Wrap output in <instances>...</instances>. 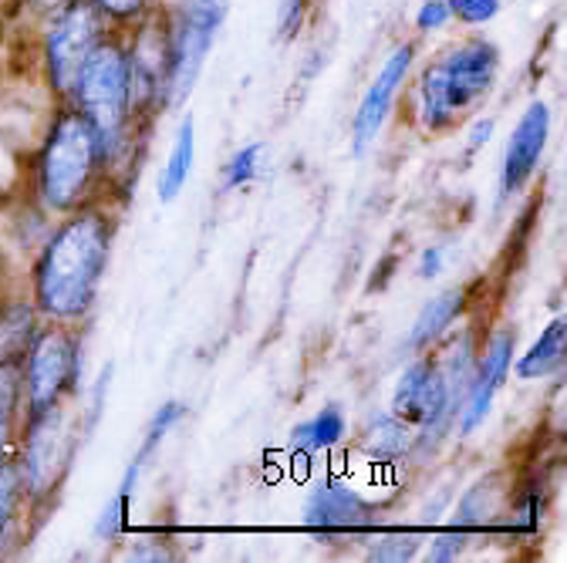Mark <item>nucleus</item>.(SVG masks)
<instances>
[{"label": "nucleus", "mask_w": 567, "mask_h": 563, "mask_svg": "<svg viewBox=\"0 0 567 563\" xmlns=\"http://www.w3.org/2000/svg\"><path fill=\"white\" fill-rule=\"evenodd\" d=\"M412 21H415V31L419 34H436V31H443L453 21V14L446 8V0H422Z\"/></svg>", "instance_id": "30"}, {"label": "nucleus", "mask_w": 567, "mask_h": 563, "mask_svg": "<svg viewBox=\"0 0 567 563\" xmlns=\"http://www.w3.org/2000/svg\"><path fill=\"white\" fill-rule=\"evenodd\" d=\"M105 183L109 163L99 132L71 102H58L31 166L34 199L48 217H64L75 206L102 196Z\"/></svg>", "instance_id": "2"}, {"label": "nucleus", "mask_w": 567, "mask_h": 563, "mask_svg": "<svg viewBox=\"0 0 567 563\" xmlns=\"http://www.w3.org/2000/svg\"><path fill=\"white\" fill-rule=\"evenodd\" d=\"M354 446H359L365 459L379 466H395V462L415 459V429L399 415H392L389 408H379L362 421Z\"/></svg>", "instance_id": "16"}, {"label": "nucleus", "mask_w": 567, "mask_h": 563, "mask_svg": "<svg viewBox=\"0 0 567 563\" xmlns=\"http://www.w3.org/2000/svg\"><path fill=\"white\" fill-rule=\"evenodd\" d=\"M31 513L34 507L24 497L21 472L14 459H4L0 462V556H8L11 546H18L31 530Z\"/></svg>", "instance_id": "20"}, {"label": "nucleus", "mask_w": 567, "mask_h": 563, "mask_svg": "<svg viewBox=\"0 0 567 563\" xmlns=\"http://www.w3.org/2000/svg\"><path fill=\"white\" fill-rule=\"evenodd\" d=\"M24 418L48 411L82 395L85 378V331L82 324L41 321L28 351L18 362Z\"/></svg>", "instance_id": "6"}, {"label": "nucleus", "mask_w": 567, "mask_h": 563, "mask_svg": "<svg viewBox=\"0 0 567 563\" xmlns=\"http://www.w3.org/2000/svg\"><path fill=\"white\" fill-rule=\"evenodd\" d=\"M115 28L105 21V14L92 4V0H68L58 8L44 28H41V75L48 92L58 102H68L71 85H75L79 72L92 51L112 34Z\"/></svg>", "instance_id": "7"}, {"label": "nucleus", "mask_w": 567, "mask_h": 563, "mask_svg": "<svg viewBox=\"0 0 567 563\" xmlns=\"http://www.w3.org/2000/svg\"><path fill=\"white\" fill-rule=\"evenodd\" d=\"M446 8H450L453 21H460L466 28H483L493 18H501V11H504L501 0H446Z\"/></svg>", "instance_id": "29"}, {"label": "nucleus", "mask_w": 567, "mask_h": 563, "mask_svg": "<svg viewBox=\"0 0 567 563\" xmlns=\"http://www.w3.org/2000/svg\"><path fill=\"white\" fill-rule=\"evenodd\" d=\"M550 105L547 102H530L524 108V115L517 118L507 149H504V163H501V202L520 196L530 179L540 169V159L547 153V138H550Z\"/></svg>", "instance_id": "13"}, {"label": "nucleus", "mask_w": 567, "mask_h": 563, "mask_svg": "<svg viewBox=\"0 0 567 563\" xmlns=\"http://www.w3.org/2000/svg\"><path fill=\"white\" fill-rule=\"evenodd\" d=\"M79 398L61 402L48 411L28 415L21 426V439H18V452H14V466L21 472V486L28 503L38 510H48L61 482L71 469V459H75V449L82 442V429H79Z\"/></svg>", "instance_id": "5"}, {"label": "nucleus", "mask_w": 567, "mask_h": 563, "mask_svg": "<svg viewBox=\"0 0 567 563\" xmlns=\"http://www.w3.org/2000/svg\"><path fill=\"white\" fill-rule=\"evenodd\" d=\"M493 132H496V118L493 115H483V118H476L473 125H470V132H466V138H470V149H483L489 138H493Z\"/></svg>", "instance_id": "33"}, {"label": "nucleus", "mask_w": 567, "mask_h": 563, "mask_svg": "<svg viewBox=\"0 0 567 563\" xmlns=\"http://www.w3.org/2000/svg\"><path fill=\"white\" fill-rule=\"evenodd\" d=\"M24 426V395L18 365H0V462L14 459Z\"/></svg>", "instance_id": "22"}, {"label": "nucleus", "mask_w": 567, "mask_h": 563, "mask_svg": "<svg viewBox=\"0 0 567 563\" xmlns=\"http://www.w3.org/2000/svg\"><path fill=\"white\" fill-rule=\"evenodd\" d=\"M264 149H267L264 143H247V146H240V149L227 159V166H224V189H227V192L244 189V186H250V183L260 176Z\"/></svg>", "instance_id": "26"}, {"label": "nucleus", "mask_w": 567, "mask_h": 563, "mask_svg": "<svg viewBox=\"0 0 567 563\" xmlns=\"http://www.w3.org/2000/svg\"><path fill=\"white\" fill-rule=\"evenodd\" d=\"M128 48V72H132V112L138 128L146 132L153 118L173 105L169 79H173V48H169V11L156 8L138 24L122 28Z\"/></svg>", "instance_id": "9"}, {"label": "nucleus", "mask_w": 567, "mask_h": 563, "mask_svg": "<svg viewBox=\"0 0 567 563\" xmlns=\"http://www.w3.org/2000/svg\"><path fill=\"white\" fill-rule=\"evenodd\" d=\"M567 358V321L557 314L550 324H544V331L534 337V344L524 351V355H514L511 375H517V382H550L554 375H560Z\"/></svg>", "instance_id": "17"}, {"label": "nucleus", "mask_w": 567, "mask_h": 563, "mask_svg": "<svg viewBox=\"0 0 567 563\" xmlns=\"http://www.w3.org/2000/svg\"><path fill=\"white\" fill-rule=\"evenodd\" d=\"M112 28H132L159 8V0H92Z\"/></svg>", "instance_id": "27"}, {"label": "nucleus", "mask_w": 567, "mask_h": 563, "mask_svg": "<svg viewBox=\"0 0 567 563\" xmlns=\"http://www.w3.org/2000/svg\"><path fill=\"white\" fill-rule=\"evenodd\" d=\"M41 314L24 294H4L0 298V365H18L28 351L34 331L41 327Z\"/></svg>", "instance_id": "19"}, {"label": "nucleus", "mask_w": 567, "mask_h": 563, "mask_svg": "<svg viewBox=\"0 0 567 563\" xmlns=\"http://www.w3.org/2000/svg\"><path fill=\"white\" fill-rule=\"evenodd\" d=\"M348 439V415L338 402H328L324 408H318L311 418L298 421L291 429V452L315 459L321 452H334L341 442Z\"/></svg>", "instance_id": "18"}, {"label": "nucleus", "mask_w": 567, "mask_h": 563, "mask_svg": "<svg viewBox=\"0 0 567 563\" xmlns=\"http://www.w3.org/2000/svg\"><path fill=\"white\" fill-rule=\"evenodd\" d=\"M382 513H385V503L369 500L348 476L328 472V476H318L305 492L301 526L321 546L362 543L375 526H382Z\"/></svg>", "instance_id": "8"}, {"label": "nucleus", "mask_w": 567, "mask_h": 563, "mask_svg": "<svg viewBox=\"0 0 567 563\" xmlns=\"http://www.w3.org/2000/svg\"><path fill=\"white\" fill-rule=\"evenodd\" d=\"M68 102L75 105L102 138L109 179L128 166L138 149L142 128L132 112V72H128V48L125 31L115 28L85 61Z\"/></svg>", "instance_id": "3"}, {"label": "nucleus", "mask_w": 567, "mask_h": 563, "mask_svg": "<svg viewBox=\"0 0 567 563\" xmlns=\"http://www.w3.org/2000/svg\"><path fill=\"white\" fill-rule=\"evenodd\" d=\"M470 540H473V533H466V530H460V526L450 523V526L436 530L430 540H422L419 556L430 560V563H453V560H460L466 553Z\"/></svg>", "instance_id": "25"}, {"label": "nucleus", "mask_w": 567, "mask_h": 563, "mask_svg": "<svg viewBox=\"0 0 567 563\" xmlns=\"http://www.w3.org/2000/svg\"><path fill=\"white\" fill-rule=\"evenodd\" d=\"M443 263H446V250H443V247H425V250L419 253L415 273H419L422 280H433V277L443 273Z\"/></svg>", "instance_id": "32"}, {"label": "nucleus", "mask_w": 567, "mask_h": 563, "mask_svg": "<svg viewBox=\"0 0 567 563\" xmlns=\"http://www.w3.org/2000/svg\"><path fill=\"white\" fill-rule=\"evenodd\" d=\"M470 307H473V288L470 284H456V288L440 291L436 298L425 301L422 311L415 314V321H412V327H409V334L402 341V351H405V355H419V351L436 347Z\"/></svg>", "instance_id": "14"}, {"label": "nucleus", "mask_w": 567, "mask_h": 563, "mask_svg": "<svg viewBox=\"0 0 567 563\" xmlns=\"http://www.w3.org/2000/svg\"><path fill=\"white\" fill-rule=\"evenodd\" d=\"M422 540L425 536L419 530L375 526L359 546L365 550V560H372V563H409V560H419Z\"/></svg>", "instance_id": "23"}, {"label": "nucleus", "mask_w": 567, "mask_h": 563, "mask_svg": "<svg viewBox=\"0 0 567 563\" xmlns=\"http://www.w3.org/2000/svg\"><path fill=\"white\" fill-rule=\"evenodd\" d=\"M415 41H402L379 67L375 82L369 85V92L362 95L359 108H354V118H351V149L354 156H365L369 146L375 143V138L382 135L392 108H395V98L402 92V85L409 82V72L415 64Z\"/></svg>", "instance_id": "12"}, {"label": "nucleus", "mask_w": 567, "mask_h": 563, "mask_svg": "<svg viewBox=\"0 0 567 563\" xmlns=\"http://www.w3.org/2000/svg\"><path fill=\"white\" fill-rule=\"evenodd\" d=\"M186 415V405L183 402H163L159 408H156V415L150 418V426H146V436H142V442H138V452L132 456V466L135 469H146L150 466V459L159 452V446L166 442V436L179 426V418Z\"/></svg>", "instance_id": "24"}, {"label": "nucleus", "mask_w": 567, "mask_h": 563, "mask_svg": "<svg viewBox=\"0 0 567 563\" xmlns=\"http://www.w3.org/2000/svg\"><path fill=\"white\" fill-rule=\"evenodd\" d=\"M193 163H196V122L193 115H186L176 128V138L169 146V156L159 169V179H156V196L163 202H173L179 199V192L186 189L189 176H193Z\"/></svg>", "instance_id": "21"}, {"label": "nucleus", "mask_w": 567, "mask_h": 563, "mask_svg": "<svg viewBox=\"0 0 567 563\" xmlns=\"http://www.w3.org/2000/svg\"><path fill=\"white\" fill-rule=\"evenodd\" d=\"M507 497H511V482L504 479V472H483L480 479H473L463 497L456 500L453 507V526L466 530V533H483V530H493L504 517V507H507Z\"/></svg>", "instance_id": "15"}, {"label": "nucleus", "mask_w": 567, "mask_h": 563, "mask_svg": "<svg viewBox=\"0 0 567 563\" xmlns=\"http://www.w3.org/2000/svg\"><path fill=\"white\" fill-rule=\"evenodd\" d=\"M308 14V0H284L280 11H277V31L280 38H295L305 24Z\"/></svg>", "instance_id": "31"}, {"label": "nucleus", "mask_w": 567, "mask_h": 563, "mask_svg": "<svg viewBox=\"0 0 567 563\" xmlns=\"http://www.w3.org/2000/svg\"><path fill=\"white\" fill-rule=\"evenodd\" d=\"M118 233L115 206L95 196L58 217L28 273V298L44 321L85 324L102 294Z\"/></svg>", "instance_id": "1"}, {"label": "nucleus", "mask_w": 567, "mask_h": 563, "mask_svg": "<svg viewBox=\"0 0 567 563\" xmlns=\"http://www.w3.org/2000/svg\"><path fill=\"white\" fill-rule=\"evenodd\" d=\"M224 21H227V0H186L183 8L169 11V48H173L169 102L173 105L193 92Z\"/></svg>", "instance_id": "10"}, {"label": "nucleus", "mask_w": 567, "mask_h": 563, "mask_svg": "<svg viewBox=\"0 0 567 563\" xmlns=\"http://www.w3.org/2000/svg\"><path fill=\"white\" fill-rule=\"evenodd\" d=\"M18 4H21V11L28 14V18H34V21H48L58 8H64L68 4V0H18Z\"/></svg>", "instance_id": "34"}, {"label": "nucleus", "mask_w": 567, "mask_h": 563, "mask_svg": "<svg viewBox=\"0 0 567 563\" xmlns=\"http://www.w3.org/2000/svg\"><path fill=\"white\" fill-rule=\"evenodd\" d=\"M128 517H132V500L122 497V492H115V497L102 507L99 520H95V536H99L102 543L118 540V536L128 530Z\"/></svg>", "instance_id": "28"}, {"label": "nucleus", "mask_w": 567, "mask_h": 563, "mask_svg": "<svg viewBox=\"0 0 567 563\" xmlns=\"http://www.w3.org/2000/svg\"><path fill=\"white\" fill-rule=\"evenodd\" d=\"M501 48L486 38H466L422 67L415 82V118L422 132L443 135L463 122L501 79Z\"/></svg>", "instance_id": "4"}, {"label": "nucleus", "mask_w": 567, "mask_h": 563, "mask_svg": "<svg viewBox=\"0 0 567 563\" xmlns=\"http://www.w3.org/2000/svg\"><path fill=\"white\" fill-rule=\"evenodd\" d=\"M517 355V327L504 324V327H493L483 344H480V355H476V368H473V382L466 392V402L456 415V426L453 436L470 439L480 432V426L489 418L496 395L504 392L507 378H511V365Z\"/></svg>", "instance_id": "11"}]
</instances>
